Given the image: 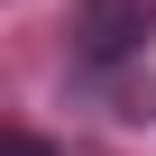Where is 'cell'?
<instances>
[{"instance_id":"6da1fadb","label":"cell","mask_w":156,"mask_h":156,"mask_svg":"<svg viewBox=\"0 0 156 156\" xmlns=\"http://www.w3.org/2000/svg\"><path fill=\"white\" fill-rule=\"evenodd\" d=\"M64 28H73V55H83V64H129L147 46L156 9H147V0H73Z\"/></svg>"},{"instance_id":"7a4b0ae2","label":"cell","mask_w":156,"mask_h":156,"mask_svg":"<svg viewBox=\"0 0 156 156\" xmlns=\"http://www.w3.org/2000/svg\"><path fill=\"white\" fill-rule=\"evenodd\" d=\"M0 156H55V147H46L37 129H9V147H0Z\"/></svg>"}]
</instances>
